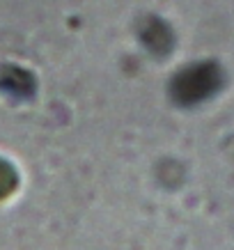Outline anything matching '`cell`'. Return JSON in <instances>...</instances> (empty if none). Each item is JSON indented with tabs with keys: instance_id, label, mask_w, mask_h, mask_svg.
<instances>
[{
	"instance_id": "7a4b0ae2",
	"label": "cell",
	"mask_w": 234,
	"mask_h": 250,
	"mask_svg": "<svg viewBox=\"0 0 234 250\" xmlns=\"http://www.w3.org/2000/svg\"><path fill=\"white\" fill-rule=\"evenodd\" d=\"M2 87L7 92H12L14 97H30L32 90H35V85L28 76H23L21 71H12V78H2L0 81Z\"/></svg>"
},
{
	"instance_id": "3957f363",
	"label": "cell",
	"mask_w": 234,
	"mask_h": 250,
	"mask_svg": "<svg viewBox=\"0 0 234 250\" xmlns=\"http://www.w3.org/2000/svg\"><path fill=\"white\" fill-rule=\"evenodd\" d=\"M19 186V174L7 161H0V200L7 197Z\"/></svg>"
},
{
	"instance_id": "6da1fadb",
	"label": "cell",
	"mask_w": 234,
	"mask_h": 250,
	"mask_svg": "<svg viewBox=\"0 0 234 250\" xmlns=\"http://www.w3.org/2000/svg\"><path fill=\"white\" fill-rule=\"evenodd\" d=\"M220 85V74L218 69L212 64H204V67L189 69L186 74H181L172 85V97L177 99V104L184 106H193L197 101L207 99L209 94L218 90Z\"/></svg>"
}]
</instances>
